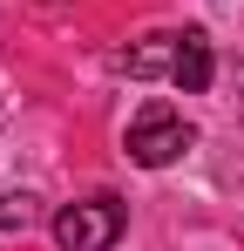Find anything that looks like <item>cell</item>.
<instances>
[{"label": "cell", "mask_w": 244, "mask_h": 251, "mask_svg": "<svg viewBox=\"0 0 244 251\" xmlns=\"http://www.w3.org/2000/svg\"><path fill=\"white\" fill-rule=\"evenodd\" d=\"M122 224H129V204L122 197H81L54 217V245L61 251H109L122 238Z\"/></svg>", "instance_id": "6da1fadb"}, {"label": "cell", "mask_w": 244, "mask_h": 251, "mask_svg": "<svg viewBox=\"0 0 244 251\" xmlns=\"http://www.w3.org/2000/svg\"><path fill=\"white\" fill-rule=\"evenodd\" d=\"M183 150H190V123H183L170 102H143L136 123H129V156L143 170H163V163H176Z\"/></svg>", "instance_id": "7a4b0ae2"}, {"label": "cell", "mask_w": 244, "mask_h": 251, "mask_svg": "<svg viewBox=\"0 0 244 251\" xmlns=\"http://www.w3.org/2000/svg\"><path fill=\"white\" fill-rule=\"evenodd\" d=\"M170 82L183 88V95H203V88H210V41H203L197 27L176 34V75H170Z\"/></svg>", "instance_id": "3957f363"}, {"label": "cell", "mask_w": 244, "mask_h": 251, "mask_svg": "<svg viewBox=\"0 0 244 251\" xmlns=\"http://www.w3.org/2000/svg\"><path fill=\"white\" fill-rule=\"evenodd\" d=\"M122 68H129L136 82H149V75H176V34H149L143 48L122 54Z\"/></svg>", "instance_id": "277c9868"}, {"label": "cell", "mask_w": 244, "mask_h": 251, "mask_svg": "<svg viewBox=\"0 0 244 251\" xmlns=\"http://www.w3.org/2000/svg\"><path fill=\"white\" fill-rule=\"evenodd\" d=\"M41 217V204L27 197V190H14V197H0V231H27Z\"/></svg>", "instance_id": "5b68a950"}]
</instances>
